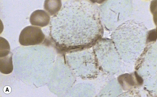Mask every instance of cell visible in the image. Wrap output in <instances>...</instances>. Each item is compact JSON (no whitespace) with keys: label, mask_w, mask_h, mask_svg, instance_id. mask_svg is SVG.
Segmentation results:
<instances>
[{"label":"cell","mask_w":157,"mask_h":97,"mask_svg":"<svg viewBox=\"0 0 157 97\" xmlns=\"http://www.w3.org/2000/svg\"><path fill=\"white\" fill-rule=\"evenodd\" d=\"M44 38L41 28L30 26L25 27L21 32L19 42L23 46L38 45L42 43Z\"/></svg>","instance_id":"1"},{"label":"cell","mask_w":157,"mask_h":97,"mask_svg":"<svg viewBox=\"0 0 157 97\" xmlns=\"http://www.w3.org/2000/svg\"><path fill=\"white\" fill-rule=\"evenodd\" d=\"M50 19V16L45 11L37 10L32 13L30 21L33 26L44 27L49 24Z\"/></svg>","instance_id":"2"},{"label":"cell","mask_w":157,"mask_h":97,"mask_svg":"<svg viewBox=\"0 0 157 97\" xmlns=\"http://www.w3.org/2000/svg\"><path fill=\"white\" fill-rule=\"evenodd\" d=\"M13 70L12 56L1 58L0 59V72L4 74H9Z\"/></svg>","instance_id":"3"},{"label":"cell","mask_w":157,"mask_h":97,"mask_svg":"<svg viewBox=\"0 0 157 97\" xmlns=\"http://www.w3.org/2000/svg\"><path fill=\"white\" fill-rule=\"evenodd\" d=\"M62 6L60 1H46L44 2V8L51 16L56 14Z\"/></svg>","instance_id":"4"},{"label":"cell","mask_w":157,"mask_h":97,"mask_svg":"<svg viewBox=\"0 0 157 97\" xmlns=\"http://www.w3.org/2000/svg\"><path fill=\"white\" fill-rule=\"evenodd\" d=\"M10 50V47L7 40L3 38H0V57L7 56Z\"/></svg>","instance_id":"5"},{"label":"cell","mask_w":157,"mask_h":97,"mask_svg":"<svg viewBox=\"0 0 157 97\" xmlns=\"http://www.w3.org/2000/svg\"><path fill=\"white\" fill-rule=\"evenodd\" d=\"M156 39H157V32L156 30L151 31L148 35V40L150 41H156Z\"/></svg>","instance_id":"6"},{"label":"cell","mask_w":157,"mask_h":97,"mask_svg":"<svg viewBox=\"0 0 157 97\" xmlns=\"http://www.w3.org/2000/svg\"><path fill=\"white\" fill-rule=\"evenodd\" d=\"M4 92H5V93H9L11 92V88L10 87L7 86V87H5V88H4Z\"/></svg>","instance_id":"7"},{"label":"cell","mask_w":157,"mask_h":97,"mask_svg":"<svg viewBox=\"0 0 157 97\" xmlns=\"http://www.w3.org/2000/svg\"><path fill=\"white\" fill-rule=\"evenodd\" d=\"M136 77L137 78V80L138 81V82H139L140 83H142L143 82V79H142L141 77L138 76L137 74H136Z\"/></svg>","instance_id":"8"}]
</instances>
